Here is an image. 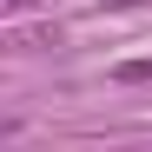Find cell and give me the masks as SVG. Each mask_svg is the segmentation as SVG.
<instances>
[{"label": "cell", "instance_id": "obj_1", "mask_svg": "<svg viewBox=\"0 0 152 152\" xmlns=\"http://www.w3.org/2000/svg\"><path fill=\"white\" fill-rule=\"evenodd\" d=\"M119 80H126V86H139V80H152V60H126V66H119Z\"/></svg>", "mask_w": 152, "mask_h": 152}]
</instances>
